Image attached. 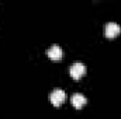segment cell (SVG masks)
<instances>
[{"label":"cell","mask_w":121,"mask_h":119,"mask_svg":"<svg viewBox=\"0 0 121 119\" xmlns=\"http://www.w3.org/2000/svg\"><path fill=\"white\" fill-rule=\"evenodd\" d=\"M69 71H70V76H72L73 79H80V77L86 73V66H85L82 62H75V63L70 64Z\"/></svg>","instance_id":"6da1fadb"},{"label":"cell","mask_w":121,"mask_h":119,"mask_svg":"<svg viewBox=\"0 0 121 119\" xmlns=\"http://www.w3.org/2000/svg\"><path fill=\"white\" fill-rule=\"evenodd\" d=\"M121 31V25L118 23H114V21H110L104 25V35L108 36V38H113L116 35H118Z\"/></svg>","instance_id":"3957f363"},{"label":"cell","mask_w":121,"mask_h":119,"mask_svg":"<svg viewBox=\"0 0 121 119\" xmlns=\"http://www.w3.org/2000/svg\"><path fill=\"white\" fill-rule=\"evenodd\" d=\"M62 48H60L59 45H51L49 48H48V51H47V55L51 58V59H54V60H58L62 58Z\"/></svg>","instance_id":"277c9868"},{"label":"cell","mask_w":121,"mask_h":119,"mask_svg":"<svg viewBox=\"0 0 121 119\" xmlns=\"http://www.w3.org/2000/svg\"><path fill=\"white\" fill-rule=\"evenodd\" d=\"M70 101H72L75 108H80V107H83L86 104V97L83 94H80V92H75V94H72Z\"/></svg>","instance_id":"5b68a950"},{"label":"cell","mask_w":121,"mask_h":119,"mask_svg":"<svg viewBox=\"0 0 121 119\" xmlns=\"http://www.w3.org/2000/svg\"><path fill=\"white\" fill-rule=\"evenodd\" d=\"M66 98V92L62 88H55L52 90V92L49 94V101L54 104V105H60Z\"/></svg>","instance_id":"7a4b0ae2"}]
</instances>
